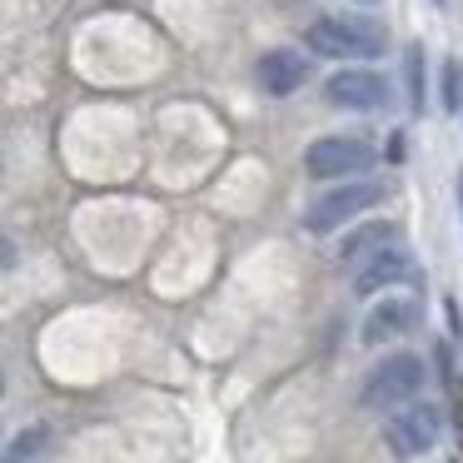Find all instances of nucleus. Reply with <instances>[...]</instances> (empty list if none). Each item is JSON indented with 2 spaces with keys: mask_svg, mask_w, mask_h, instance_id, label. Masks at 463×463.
<instances>
[{
  "mask_svg": "<svg viewBox=\"0 0 463 463\" xmlns=\"http://www.w3.org/2000/svg\"><path fill=\"white\" fill-rule=\"evenodd\" d=\"M314 55H329V61H373L389 41L379 21H364V15H319V21L304 31Z\"/></svg>",
  "mask_w": 463,
  "mask_h": 463,
  "instance_id": "obj_1",
  "label": "nucleus"
},
{
  "mask_svg": "<svg viewBox=\"0 0 463 463\" xmlns=\"http://www.w3.org/2000/svg\"><path fill=\"white\" fill-rule=\"evenodd\" d=\"M419 389H423V359L419 354H389L383 364L369 369L359 399H364V409H403V403H413Z\"/></svg>",
  "mask_w": 463,
  "mask_h": 463,
  "instance_id": "obj_2",
  "label": "nucleus"
},
{
  "mask_svg": "<svg viewBox=\"0 0 463 463\" xmlns=\"http://www.w3.org/2000/svg\"><path fill=\"white\" fill-rule=\"evenodd\" d=\"M383 200V190L373 180H344L339 190H324L309 200V210H304V230L309 234H334L339 224H349L354 214L373 210V204Z\"/></svg>",
  "mask_w": 463,
  "mask_h": 463,
  "instance_id": "obj_3",
  "label": "nucleus"
},
{
  "mask_svg": "<svg viewBox=\"0 0 463 463\" xmlns=\"http://www.w3.org/2000/svg\"><path fill=\"white\" fill-rule=\"evenodd\" d=\"M439 433H443V413L433 403H419V399L393 409L389 423H383V443H389L393 458H423L439 443Z\"/></svg>",
  "mask_w": 463,
  "mask_h": 463,
  "instance_id": "obj_4",
  "label": "nucleus"
},
{
  "mask_svg": "<svg viewBox=\"0 0 463 463\" xmlns=\"http://www.w3.org/2000/svg\"><path fill=\"white\" fill-rule=\"evenodd\" d=\"M373 160H379V155L364 140H354V135H324V140H314L309 150H304V170H309L314 180H349V175H364Z\"/></svg>",
  "mask_w": 463,
  "mask_h": 463,
  "instance_id": "obj_5",
  "label": "nucleus"
},
{
  "mask_svg": "<svg viewBox=\"0 0 463 463\" xmlns=\"http://www.w3.org/2000/svg\"><path fill=\"white\" fill-rule=\"evenodd\" d=\"M324 95H329V105H344V110H379L389 100V85L379 71H349L344 65L339 75L324 80Z\"/></svg>",
  "mask_w": 463,
  "mask_h": 463,
  "instance_id": "obj_6",
  "label": "nucleus"
},
{
  "mask_svg": "<svg viewBox=\"0 0 463 463\" xmlns=\"http://www.w3.org/2000/svg\"><path fill=\"white\" fill-rule=\"evenodd\" d=\"M409 269H413V260H409V250L403 244H383L379 254H369L364 260V269L354 274V294H383V289H393L399 279H409Z\"/></svg>",
  "mask_w": 463,
  "mask_h": 463,
  "instance_id": "obj_7",
  "label": "nucleus"
},
{
  "mask_svg": "<svg viewBox=\"0 0 463 463\" xmlns=\"http://www.w3.org/2000/svg\"><path fill=\"white\" fill-rule=\"evenodd\" d=\"M413 299H379L369 314H364V344H389V339H399L403 329H413Z\"/></svg>",
  "mask_w": 463,
  "mask_h": 463,
  "instance_id": "obj_8",
  "label": "nucleus"
},
{
  "mask_svg": "<svg viewBox=\"0 0 463 463\" xmlns=\"http://www.w3.org/2000/svg\"><path fill=\"white\" fill-rule=\"evenodd\" d=\"M260 90L264 95H294L304 85V55H294V51H264L260 55Z\"/></svg>",
  "mask_w": 463,
  "mask_h": 463,
  "instance_id": "obj_9",
  "label": "nucleus"
},
{
  "mask_svg": "<svg viewBox=\"0 0 463 463\" xmlns=\"http://www.w3.org/2000/svg\"><path fill=\"white\" fill-rule=\"evenodd\" d=\"M383 244H393V230H389V224H364V230H354L349 240L339 244V260L354 264V260H364V254H379Z\"/></svg>",
  "mask_w": 463,
  "mask_h": 463,
  "instance_id": "obj_10",
  "label": "nucleus"
},
{
  "mask_svg": "<svg viewBox=\"0 0 463 463\" xmlns=\"http://www.w3.org/2000/svg\"><path fill=\"white\" fill-rule=\"evenodd\" d=\"M443 110H449V115L463 110V65L458 61L443 65Z\"/></svg>",
  "mask_w": 463,
  "mask_h": 463,
  "instance_id": "obj_11",
  "label": "nucleus"
},
{
  "mask_svg": "<svg viewBox=\"0 0 463 463\" xmlns=\"http://www.w3.org/2000/svg\"><path fill=\"white\" fill-rule=\"evenodd\" d=\"M41 443H45V429H25V433H15L11 449H5V463H25V458H35V453H41Z\"/></svg>",
  "mask_w": 463,
  "mask_h": 463,
  "instance_id": "obj_12",
  "label": "nucleus"
},
{
  "mask_svg": "<svg viewBox=\"0 0 463 463\" xmlns=\"http://www.w3.org/2000/svg\"><path fill=\"white\" fill-rule=\"evenodd\" d=\"M419 51H409V100H413V110L423 105V85H419Z\"/></svg>",
  "mask_w": 463,
  "mask_h": 463,
  "instance_id": "obj_13",
  "label": "nucleus"
},
{
  "mask_svg": "<svg viewBox=\"0 0 463 463\" xmlns=\"http://www.w3.org/2000/svg\"><path fill=\"white\" fill-rule=\"evenodd\" d=\"M354 5H379V0H354Z\"/></svg>",
  "mask_w": 463,
  "mask_h": 463,
  "instance_id": "obj_14",
  "label": "nucleus"
},
{
  "mask_svg": "<svg viewBox=\"0 0 463 463\" xmlns=\"http://www.w3.org/2000/svg\"><path fill=\"white\" fill-rule=\"evenodd\" d=\"M458 204H463V175H458Z\"/></svg>",
  "mask_w": 463,
  "mask_h": 463,
  "instance_id": "obj_15",
  "label": "nucleus"
}]
</instances>
